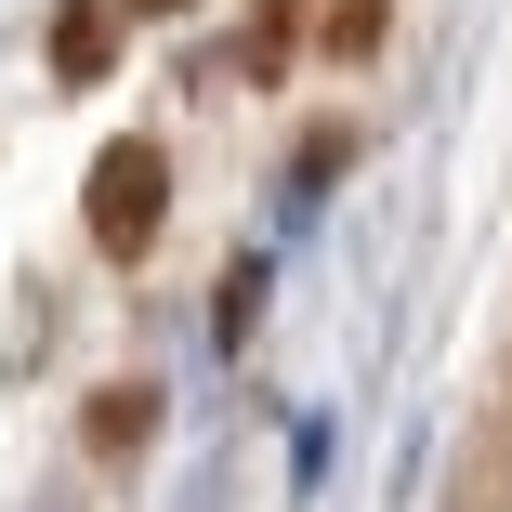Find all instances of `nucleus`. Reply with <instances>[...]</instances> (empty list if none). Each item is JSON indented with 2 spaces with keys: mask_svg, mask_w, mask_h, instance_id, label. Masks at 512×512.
Returning a JSON list of instances; mask_svg holds the SVG:
<instances>
[{
  "mask_svg": "<svg viewBox=\"0 0 512 512\" xmlns=\"http://www.w3.org/2000/svg\"><path fill=\"white\" fill-rule=\"evenodd\" d=\"M79 211H92V237H106L119 263L158 237V211H171V158L145 145V132H119L106 158H92V184H79Z\"/></svg>",
  "mask_w": 512,
  "mask_h": 512,
  "instance_id": "1",
  "label": "nucleus"
},
{
  "mask_svg": "<svg viewBox=\"0 0 512 512\" xmlns=\"http://www.w3.org/2000/svg\"><path fill=\"white\" fill-rule=\"evenodd\" d=\"M106 66H119V14H106V0H66V14H53V79L92 92Z\"/></svg>",
  "mask_w": 512,
  "mask_h": 512,
  "instance_id": "2",
  "label": "nucleus"
},
{
  "mask_svg": "<svg viewBox=\"0 0 512 512\" xmlns=\"http://www.w3.org/2000/svg\"><path fill=\"white\" fill-rule=\"evenodd\" d=\"M145 434H158V381L92 394V460H145Z\"/></svg>",
  "mask_w": 512,
  "mask_h": 512,
  "instance_id": "3",
  "label": "nucleus"
},
{
  "mask_svg": "<svg viewBox=\"0 0 512 512\" xmlns=\"http://www.w3.org/2000/svg\"><path fill=\"white\" fill-rule=\"evenodd\" d=\"M289 53H302V0H250V40H237V66H250V79H276Z\"/></svg>",
  "mask_w": 512,
  "mask_h": 512,
  "instance_id": "4",
  "label": "nucleus"
},
{
  "mask_svg": "<svg viewBox=\"0 0 512 512\" xmlns=\"http://www.w3.org/2000/svg\"><path fill=\"white\" fill-rule=\"evenodd\" d=\"M381 27H394V0H342V14H329V53L355 66V53H381Z\"/></svg>",
  "mask_w": 512,
  "mask_h": 512,
  "instance_id": "5",
  "label": "nucleus"
},
{
  "mask_svg": "<svg viewBox=\"0 0 512 512\" xmlns=\"http://www.w3.org/2000/svg\"><path fill=\"white\" fill-rule=\"evenodd\" d=\"M145 14H184V0H145Z\"/></svg>",
  "mask_w": 512,
  "mask_h": 512,
  "instance_id": "6",
  "label": "nucleus"
}]
</instances>
